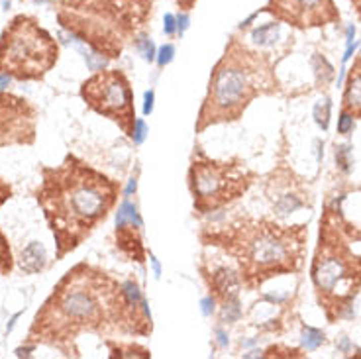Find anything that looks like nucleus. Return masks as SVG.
<instances>
[{
    "mask_svg": "<svg viewBox=\"0 0 361 359\" xmlns=\"http://www.w3.org/2000/svg\"><path fill=\"white\" fill-rule=\"evenodd\" d=\"M257 16H259V12H254V14L249 16L247 20H243V22H241V24H240V30H243V28H249V26H251V22L256 20Z\"/></svg>",
    "mask_w": 361,
    "mask_h": 359,
    "instance_id": "nucleus-36",
    "label": "nucleus"
},
{
    "mask_svg": "<svg viewBox=\"0 0 361 359\" xmlns=\"http://www.w3.org/2000/svg\"><path fill=\"white\" fill-rule=\"evenodd\" d=\"M31 2H35V4H49L51 0H31Z\"/></svg>",
    "mask_w": 361,
    "mask_h": 359,
    "instance_id": "nucleus-41",
    "label": "nucleus"
},
{
    "mask_svg": "<svg viewBox=\"0 0 361 359\" xmlns=\"http://www.w3.org/2000/svg\"><path fill=\"white\" fill-rule=\"evenodd\" d=\"M18 316H20V312L18 314H14L12 318H10V324H8V328H6V332H12V328H14V324H16V320H18Z\"/></svg>",
    "mask_w": 361,
    "mask_h": 359,
    "instance_id": "nucleus-38",
    "label": "nucleus"
},
{
    "mask_svg": "<svg viewBox=\"0 0 361 359\" xmlns=\"http://www.w3.org/2000/svg\"><path fill=\"white\" fill-rule=\"evenodd\" d=\"M251 42L259 47H273L281 38V24L279 22H267L251 30L249 33Z\"/></svg>",
    "mask_w": 361,
    "mask_h": 359,
    "instance_id": "nucleus-13",
    "label": "nucleus"
},
{
    "mask_svg": "<svg viewBox=\"0 0 361 359\" xmlns=\"http://www.w3.org/2000/svg\"><path fill=\"white\" fill-rule=\"evenodd\" d=\"M353 128H355V116L347 110H342V114L338 118V132L342 135H347L353 132Z\"/></svg>",
    "mask_w": 361,
    "mask_h": 359,
    "instance_id": "nucleus-21",
    "label": "nucleus"
},
{
    "mask_svg": "<svg viewBox=\"0 0 361 359\" xmlns=\"http://www.w3.org/2000/svg\"><path fill=\"white\" fill-rule=\"evenodd\" d=\"M195 196L202 202H222L226 200V189H230L236 179L230 175L226 165L218 163H195L191 171Z\"/></svg>",
    "mask_w": 361,
    "mask_h": 359,
    "instance_id": "nucleus-8",
    "label": "nucleus"
},
{
    "mask_svg": "<svg viewBox=\"0 0 361 359\" xmlns=\"http://www.w3.org/2000/svg\"><path fill=\"white\" fill-rule=\"evenodd\" d=\"M135 47H137L139 55L148 61V63L155 61L157 49H155V44H153V40H151V38H148V35H139V38L135 40Z\"/></svg>",
    "mask_w": 361,
    "mask_h": 359,
    "instance_id": "nucleus-19",
    "label": "nucleus"
},
{
    "mask_svg": "<svg viewBox=\"0 0 361 359\" xmlns=\"http://www.w3.org/2000/svg\"><path fill=\"white\" fill-rule=\"evenodd\" d=\"M214 334H216V342H218V345H220V347H226V345L230 344V340H228V334H226L222 328H216V330H214Z\"/></svg>",
    "mask_w": 361,
    "mask_h": 359,
    "instance_id": "nucleus-30",
    "label": "nucleus"
},
{
    "mask_svg": "<svg viewBox=\"0 0 361 359\" xmlns=\"http://www.w3.org/2000/svg\"><path fill=\"white\" fill-rule=\"evenodd\" d=\"M153 104H155V92L153 90H146L143 92V114L150 116L153 112Z\"/></svg>",
    "mask_w": 361,
    "mask_h": 359,
    "instance_id": "nucleus-27",
    "label": "nucleus"
},
{
    "mask_svg": "<svg viewBox=\"0 0 361 359\" xmlns=\"http://www.w3.org/2000/svg\"><path fill=\"white\" fill-rule=\"evenodd\" d=\"M10 83H12V77L8 75V73H0V90L6 89Z\"/></svg>",
    "mask_w": 361,
    "mask_h": 359,
    "instance_id": "nucleus-34",
    "label": "nucleus"
},
{
    "mask_svg": "<svg viewBox=\"0 0 361 359\" xmlns=\"http://www.w3.org/2000/svg\"><path fill=\"white\" fill-rule=\"evenodd\" d=\"M259 355H261V351H259V349H254V351H249V353H243V357H259Z\"/></svg>",
    "mask_w": 361,
    "mask_h": 359,
    "instance_id": "nucleus-39",
    "label": "nucleus"
},
{
    "mask_svg": "<svg viewBox=\"0 0 361 359\" xmlns=\"http://www.w3.org/2000/svg\"><path fill=\"white\" fill-rule=\"evenodd\" d=\"M102 316V289L100 281L92 279L87 273L77 275L69 273V277L61 283L57 293L45 304V310L35 318V328L42 326H57V332L65 328H83L87 324H94Z\"/></svg>",
    "mask_w": 361,
    "mask_h": 359,
    "instance_id": "nucleus-2",
    "label": "nucleus"
},
{
    "mask_svg": "<svg viewBox=\"0 0 361 359\" xmlns=\"http://www.w3.org/2000/svg\"><path fill=\"white\" fill-rule=\"evenodd\" d=\"M31 349H33V347H24V349L20 347V349H16V355H20V357H22V355H30Z\"/></svg>",
    "mask_w": 361,
    "mask_h": 359,
    "instance_id": "nucleus-37",
    "label": "nucleus"
},
{
    "mask_svg": "<svg viewBox=\"0 0 361 359\" xmlns=\"http://www.w3.org/2000/svg\"><path fill=\"white\" fill-rule=\"evenodd\" d=\"M349 153H351V148L349 146H340L338 150H336V161H338V165H340V169L344 171V173H349V165H351V161H349Z\"/></svg>",
    "mask_w": 361,
    "mask_h": 359,
    "instance_id": "nucleus-24",
    "label": "nucleus"
},
{
    "mask_svg": "<svg viewBox=\"0 0 361 359\" xmlns=\"http://www.w3.org/2000/svg\"><path fill=\"white\" fill-rule=\"evenodd\" d=\"M355 40V26L353 24H349L346 30V44H351Z\"/></svg>",
    "mask_w": 361,
    "mask_h": 359,
    "instance_id": "nucleus-33",
    "label": "nucleus"
},
{
    "mask_svg": "<svg viewBox=\"0 0 361 359\" xmlns=\"http://www.w3.org/2000/svg\"><path fill=\"white\" fill-rule=\"evenodd\" d=\"M150 134V128H148V124H146V120L143 118H137L134 122V128H132V139H134V143L137 146H141L143 141H146V137Z\"/></svg>",
    "mask_w": 361,
    "mask_h": 359,
    "instance_id": "nucleus-22",
    "label": "nucleus"
},
{
    "mask_svg": "<svg viewBox=\"0 0 361 359\" xmlns=\"http://www.w3.org/2000/svg\"><path fill=\"white\" fill-rule=\"evenodd\" d=\"M312 65H314V71H316V77H318V81H322V83H328L332 77H334V67H332L330 63L324 59L322 55H314V59H312Z\"/></svg>",
    "mask_w": 361,
    "mask_h": 359,
    "instance_id": "nucleus-20",
    "label": "nucleus"
},
{
    "mask_svg": "<svg viewBox=\"0 0 361 359\" xmlns=\"http://www.w3.org/2000/svg\"><path fill=\"white\" fill-rule=\"evenodd\" d=\"M189 26H191V18L185 14V12H181V14L177 16V33H179L181 38L187 33Z\"/></svg>",
    "mask_w": 361,
    "mask_h": 359,
    "instance_id": "nucleus-28",
    "label": "nucleus"
},
{
    "mask_svg": "<svg viewBox=\"0 0 361 359\" xmlns=\"http://www.w3.org/2000/svg\"><path fill=\"white\" fill-rule=\"evenodd\" d=\"M257 90L256 71L243 57L228 55L214 71L210 90L202 108V126L214 120L238 116Z\"/></svg>",
    "mask_w": 361,
    "mask_h": 359,
    "instance_id": "nucleus-4",
    "label": "nucleus"
},
{
    "mask_svg": "<svg viewBox=\"0 0 361 359\" xmlns=\"http://www.w3.org/2000/svg\"><path fill=\"white\" fill-rule=\"evenodd\" d=\"M2 8L8 10V8H10V0H2Z\"/></svg>",
    "mask_w": 361,
    "mask_h": 359,
    "instance_id": "nucleus-40",
    "label": "nucleus"
},
{
    "mask_svg": "<svg viewBox=\"0 0 361 359\" xmlns=\"http://www.w3.org/2000/svg\"><path fill=\"white\" fill-rule=\"evenodd\" d=\"M124 226H130V228H143V220L137 212V206L126 196L122 200V204L116 210V228H124Z\"/></svg>",
    "mask_w": 361,
    "mask_h": 359,
    "instance_id": "nucleus-14",
    "label": "nucleus"
},
{
    "mask_svg": "<svg viewBox=\"0 0 361 359\" xmlns=\"http://www.w3.org/2000/svg\"><path fill=\"white\" fill-rule=\"evenodd\" d=\"M212 284L214 289L218 291V295L222 299H236L238 297V291H240V277L236 275V271L222 267L214 273L212 277Z\"/></svg>",
    "mask_w": 361,
    "mask_h": 359,
    "instance_id": "nucleus-12",
    "label": "nucleus"
},
{
    "mask_svg": "<svg viewBox=\"0 0 361 359\" xmlns=\"http://www.w3.org/2000/svg\"><path fill=\"white\" fill-rule=\"evenodd\" d=\"M200 310H202L204 316L214 314V310H216V300H214V297H204V299L200 300Z\"/></svg>",
    "mask_w": 361,
    "mask_h": 359,
    "instance_id": "nucleus-26",
    "label": "nucleus"
},
{
    "mask_svg": "<svg viewBox=\"0 0 361 359\" xmlns=\"http://www.w3.org/2000/svg\"><path fill=\"white\" fill-rule=\"evenodd\" d=\"M45 261H47V255H45V247L40 241H31L30 245L24 247V252L20 254L18 259V265L20 269L28 275L33 273H40L45 267Z\"/></svg>",
    "mask_w": 361,
    "mask_h": 359,
    "instance_id": "nucleus-11",
    "label": "nucleus"
},
{
    "mask_svg": "<svg viewBox=\"0 0 361 359\" xmlns=\"http://www.w3.org/2000/svg\"><path fill=\"white\" fill-rule=\"evenodd\" d=\"M344 110L351 112L353 116H361V59L347 79L346 92H344Z\"/></svg>",
    "mask_w": 361,
    "mask_h": 359,
    "instance_id": "nucleus-10",
    "label": "nucleus"
},
{
    "mask_svg": "<svg viewBox=\"0 0 361 359\" xmlns=\"http://www.w3.org/2000/svg\"><path fill=\"white\" fill-rule=\"evenodd\" d=\"M241 316V306L238 297L236 299H226L224 304H222V322L226 324H234L238 322Z\"/></svg>",
    "mask_w": 361,
    "mask_h": 359,
    "instance_id": "nucleus-18",
    "label": "nucleus"
},
{
    "mask_svg": "<svg viewBox=\"0 0 361 359\" xmlns=\"http://www.w3.org/2000/svg\"><path fill=\"white\" fill-rule=\"evenodd\" d=\"M243 259L249 267L257 271L288 269L299 239L291 232L275 228H254L243 236Z\"/></svg>",
    "mask_w": 361,
    "mask_h": 359,
    "instance_id": "nucleus-6",
    "label": "nucleus"
},
{
    "mask_svg": "<svg viewBox=\"0 0 361 359\" xmlns=\"http://www.w3.org/2000/svg\"><path fill=\"white\" fill-rule=\"evenodd\" d=\"M330 116H332V102L328 96H324V98H320L314 104V120L324 132L330 126Z\"/></svg>",
    "mask_w": 361,
    "mask_h": 359,
    "instance_id": "nucleus-16",
    "label": "nucleus"
},
{
    "mask_svg": "<svg viewBox=\"0 0 361 359\" xmlns=\"http://www.w3.org/2000/svg\"><path fill=\"white\" fill-rule=\"evenodd\" d=\"M355 49H357V42H355V40H353L351 44H346V53H344V57H342V63H344V65L351 59V55L355 53Z\"/></svg>",
    "mask_w": 361,
    "mask_h": 359,
    "instance_id": "nucleus-29",
    "label": "nucleus"
},
{
    "mask_svg": "<svg viewBox=\"0 0 361 359\" xmlns=\"http://www.w3.org/2000/svg\"><path fill=\"white\" fill-rule=\"evenodd\" d=\"M150 263H151V269H153L155 279H159V277H161V263L157 261V257H155V255H151L150 257Z\"/></svg>",
    "mask_w": 361,
    "mask_h": 359,
    "instance_id": "nucleus-31",
    "label": "nucleus"
},
{
    "mask_svg": "<svg viewBox=\"0 0 361 359\" xmlns=\"http://www.w3.org/2000/svg\"><path fill=\"white\" fill-rule=\"evenodd\" d=\"M324 344V332L312 326H304L302 328V345L308 351H314L320 345Z\"/></svg>",
    "mask_w": 361,
    "mask_h": 359,
    "instance_id": "nucleus-17",
    "label": "nucleus"
},
{
    "mask_svg": "<svg viewBox=\"0 0 361 359\" xmlns=\"http://www.w3.org/2000/svg\"><path fill=\"white\" fill-rule=\"evenodd\" d=\"M277 12L301 26H314L334 18L332 0H273Z\"/></svg>",
    "mask_w": 361,
    "mask_h": 359,
    "instance_id": "nucleus-9",
    "label": "nucleus"
},
{
    "mask_svg": "<svg viewBox=\"0 0 361 359\" xmlns=\"http://www.w3.org/2000/svg\"><path fill=\"white\" fill-rule=\"evenodd\" d=\"M338 349H340V351H344V353L351 351V342H349L347 338H342V342L338 344Z\"/></svg>",
    "mask_w": 361,
    "mask_h": 359,
    "instance_id": "nucleus-35",
    "label": "nucleus"
},
{
    "mask_svg": "<svg viewBox=\"0 0 361 359\" xmlns=\"http://www.w3.org/2000/svg\"><path fill=\"white\" fill-rule=\"evenodd\" d=\"M135 191H137V179H135V177H132V179L128 181V187H126V191H124V195L128 196V198H130V196L134 195Z\"/></svg>",
    "mask_w": 361,
    "mask_h": 359,
    "instance_id": "nucleus-32",
    "label": "nucleus"
},
{
    "mask_svg": "<svg viewBox=\"0 0 361 359\" xmlns=\"http://www.w3.org/2000/svg\"><path fill=\"white\" fill-rule=\"evenodd\" d=\"M355 275H361L353 267V259L340 252L338 245L326 247L322 255L318 254L312 267V279L316 289L326 297L338 300L349 299L355 291Z\"/></svg>",
    "mask_w": 361,
    "mask_h": 359,
    "instance_id": "nucleus-7",
    "label": "nucleus"
},
{
    "mask_svg": "<svg viewBox=\"0 0 361 359\" xmlns=\"http://www.w3.org/2000/svg\"><path fill=\"white\" fill-rule=\"evenodd\" d=\"M173 59H175V45L165 44V45H161V47L157 49L155 61H157V65H159V67H167V65H169Z\"/></svg>",
    "mask_w": 361,
    "mask_h": 359,
    "instance_id": "nucleus-23",
    "label": "nucleus"
},
{
    "mask_svg": "<svg viewBox=\"0 0 361 359\" xmlns=\"http://www.w3.org/2000/svg\"><path fill=\"white\" fill-rule=\"evenodd\" d=\"M301 206H302V200L297 195H283V196H279L277 202H275V212H277V216L285 218L288 214H293L295 210H299Z\"/></svg>",
    "mask_w": 361,
    "mask_h": 359,
    "instance_id": "nucleus-15",
    "label": "nucleus"
},
{
    "mask_svg": "<svg viewBox=\"0 0 361 359\" xmlns=\"http://www.w3.org/2000/svg\"><path fill=\"white\" fill-rule=\"evenodd\" d=\"M57 61V47L53 40L33 22L18 18L14 26L0 42V73L18 79H33L44 75Z\"/></svg>",
    "mask_w": 361,
    "mask_h": 359,
    "instance_id": "nucleus-3",
    "label": "nucleus"
},
{
    "mask_svg": "<svg viewBox=\"0 0 361 359\" xmlns=\"http://www.w3.org/2000/svg\"><path fill=\"white\" fill-rule=\"evenodd\" d=\"M40 202L57 239L59 254L75 247L114 202L112 185L83 165L65 163L45 171Z\"/></svg>",
    "mask_w": 361,
    "mask_h": 359,
    "instance_id": "nucleus-1",
    "label": "nucleus"
},
{
    "mask_svg": "<svg viewBox=\"0 0 361 359\" xmlns=\"http://www.w3.org/2000/svg\"><path fill=\"white\" fill-rule=\"evenodd\" d=\"M163 31H165V35H175L177 33V16L165 14V18H163Z\"/></svg>",
    "mask_w": 361,
    "mask_h": 359,
    "instance_id": "nucleus-25",
    "label": "nucleus"
},
{
    "mask_svg": "<svg viewBox=\"0 0 361 359\" xmlns=\"http://www.w3.org/2000/svg\"><path fill=\"white\" fill-rule=\"evenodd\" d=\"M83 98L94 110L112 120H120V126L128 130L134 120V96L126 77L118 71H102L83 85Z\"/></svg>",
    "mask_w": 361,
    "mask_h": 359,
    "instance_id": "nucleus-5",
    "label": "nucleus"
}]
</instances>
